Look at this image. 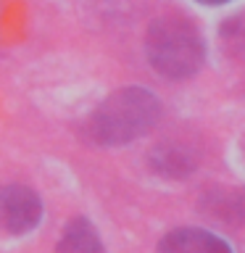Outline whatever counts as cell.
I'll return each mask as SVG.
<instances>
[{
	"label": "cell",
	"instance_id": "3957f363",
	"mask_svg": "<svg viewBox=\"0 0 245 253\" xmlns=\"http://www.w3.org/2000/svg\"><path fill=\"white\" fill-rule=\"evenodd\" d=\"M42 221V201L27 185L0 187V229L8 235H27Z\"/></svg>",
	"mask_w": 245,
	"mask_h": 253
},
{
	"label": "cell",
	"instance_id": "ba28073f",
	"mask_svg": "<svg viewBox=\"0 0 245 253\" xmlns=\"http://www.w3.org/2000/svg\"><path fill=\"white\" fill-rule=\"evenodd\" d=\"M198 3H203V5H224V3H229V0H198Z\"/></svg>",
	"mask_w": 245,
	"mask_h": 253
},
{
	"label": "cell",
	"instance_id": "52a82bcc",
	"mask_svg": "<svg viewBox=\"0 0 245 253\" xmlns=\"http://www.w3.org/2000/svg\"><path fill=\"white\" fill-rule=\"evenodd\" d=\"M205 209L219 221H243L245 219V201L237 193H216L205 201Z\"/></svg>",
	"mask_w": 245,
	"mask_h": 253
},
{
	"label": "cell",
	"instance_id": "8992f818",
	"mask_svg": "<svg viewBox=\"0 0 245 253\" xmlns=\"http://www.w3.org/2000/svg\"><path fill=\"white\" fill-rule=\"evenodd\" d=\"M55 253H106V245H103L98 229L90 219L77 216L63 229L61 240L55 245Z\"/></svg>",
	"mask_w": 245,
	"mask_h": 253
},
{
	"label": "cell",
	"instance_id": "277c9868",
	"mask_svg": "<svg viewBox=\"0 0 245 253\" xmlns=\"http://www.w3.org/2000/svg\"><path fill=\"white\" fill-rule=\"evenodd\" d=\"M156 253H232V245L201 227H177L158 240Z\"/></svg>",
	"mask_w": 245,
	"mask_h": 253
},
{
	"label": "cell",
	"instance_id": "7a4b0ae2",
	"mask_svg": "<svg viewBox=\"0 0 245 253\" xmlns=\"http://www.w3.org/2000/svg\"><path fill=\"white\" fill-rule=\"evenodd\" d=\"M145 55L156 74L166 79L195 77L205 63V42L198 27L185 16H158L145 35Z\"/></svg>",
	"mask_w": 245,
	"mask_h": 253
},
{
	"label": "cell",
	"instance_id": "6da1fadb",
	"mask_svg": "<svg viewBox=\"0 0 245 253\" xmlns=\"http://www.w3.org/2000/svg\"><path fill=\"white\" fill-rule=\"evenodd\" d=\"M161 119V100L145 87H122L90 114L84 132L95 145L122 148L145 137Z\"/></svg>",
	"mask_w": 245,
	"mask_h": 253
},
{
	"label": "cell",
	"instance_id": "5b68a950",
	"mask_svg": "<svg viewBox=\"0 0 245 253\" xmlns=\"http://www.w3.org/2000/svg\"><path fill=\"white\" fill-rule=\"evenodd\" d=\"M150 166L156 174L163 177H187L195 171L198 166V156L193 148L179 145V142H163V145L153 148L150 153Z\"/></svg>",
	"mask_w": 245,
	"mask_h": 253
}]
</instances>
